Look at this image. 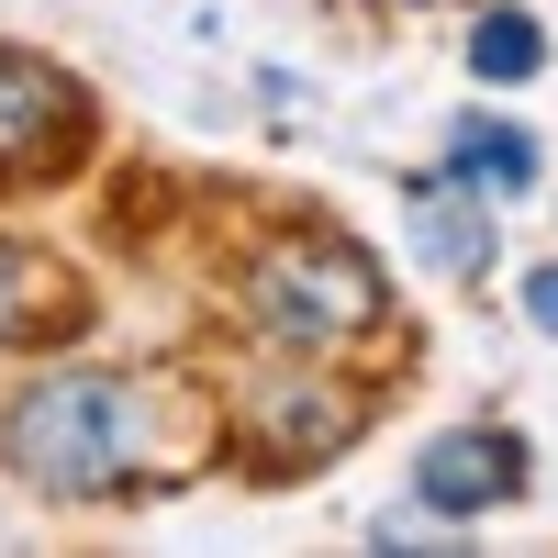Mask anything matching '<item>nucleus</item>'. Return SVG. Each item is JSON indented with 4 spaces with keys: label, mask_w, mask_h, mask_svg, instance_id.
Returning <instances> with one entry per match:
<instances>
[{
    "label": "nucleus",
    "mask_w": 558,
    "mask_h": 558,
    "mask_svg": "<svg viewBox=\"0 0 558 558\" xmlns=\"http://www.w3.org/2000/svg\"><path fill=\"white\" fill-rule=\"evenodd\" d=\"M0 458L12 481L89 502V492H123L134 458H146V380L123 368H34V380L0 391Z\"/></svg>",
    "instance_id": "nucleus-1"
},
{
    "label": "nucleus",
    "mask_w": 558,
    "mask_h": 558,
    "mask_svg": "<svg viewBox=\"0 0 558 558\" xmlns=\"http://www.w3.org/2000/svg\"><path fill=\"white\" fill-rule=\"evenodd\" d=\"M235 302H246V324H257L268 347H313V357L380 336V313H391L380 257H368L357 235H336V223L268 235V246L246 257V279H235Z\"/></svg>",
    "instance_id": "nucleus-2"
},
{
    "label": "nucleus",
    "mask_w": 558,
    "mask_h": 558,
    "mask_svg": "<svg viewBox=\"0 0 558 558\" xmlns=\"http://www.w3.org/2000/svg\"><path fill=\"white\" fill-rule=\"evenodd\" d=\"M357 425H368V391H347L336 368H313V347H279L268 368L235 380V447L268 481H302L324 458H347Z\"/></svg>",
    "instance_id": "nucleus-3"
},
{
    "label": "nucleus",
    "mask_w": 558,
    "mask_h": 558,
    "mask_svg": "<svg viewBox=\"0 0 558 558\" xmlns=\"http://www.w3.org/2000/svg\"><path fill=\"white\" fill-rule=\"evenodd\" d=\"M78 134H89V89L57 57H34V45H0V191L68 168Z\"/></svg>",
    "instance_id": "nucleus-4"
},
{
    "label": "nucleus",
    "mask_w": 558,
    "mask_h": 558,
    "mask_svg": "<svg viewBox=\"0 0 558 558\" xmlns=\"http://www.w3.org/2000/svg\"><path fill=\"white\" fill-rule=\"evenodd\" d=\"M514 492H525V436L514 425H458V436H436L425 458H413V502L447 514V525L502 514Z\"/></svg>",
    "instance_id": "nucleus-5"
},
{
    "label": "nucleus",
    "mask_w": 558,
    "mask_h": 558,
    "mask_svg": "<svg viewBox=\"0 0 558 558\" xmlns=\"http://www.w3.org/2000/svg\"><path fill=\"white\" fill-rule=\"evenodd\" d=\"M402 235L413 257H425L436 279H481L502 257V223L481 202V179H458V168H425V179H402Z\"/></svg>",
    "instance_id": "nucleus-6"
},
{
    "label": "nucleus",
    "mask_w": 558,
    "mask_h": 558,
    "mask_svg": "<svg viewBox=\"0 0 558 558\" xmlns=\"http://www.w3.org/2000/svg\"><path fill=\"white\" fill-rule=\"evenodd\" d=\"M447 168L458 179H481V191H536V134H514V123H458L447 134Z\"/></svg>",
    "instance_id": "nucleus-7"
},
{
    "label": "nucleus",
    "mask_w": 558,
    "mask_h": 558,
    "mask_svg": "<svg viewBox=\"0 0 558 558\" xmlns=\"http://www.w3.org/2000/svg\"><path fill=\"white\" fill-rule=\"evenodd\" d=\"M470 68H481L492 89H514V78L547 68V34H536L525 12H481V23H470Z\"/></svg>",
    "instance_id": "nucleus-8"
},
{
    "label": "nucleus",
    "mask_w": 558,
    "mask_h": 558,
    "mask_svg": "<svg viewBox=\"0 0 558 558\" xmlns=\"http://www.w3.org/2000/svg\"><path fill=\"white\" fill-rule=\"evenodd\" d=\"M45 279H57V268H45L34 246H12V235H0V347H23V336H34V302H45Z\"/></svg>",
    "instance_id": "nucleus-9"
},
{
    "label": "nucleus",
    "mask_w": 558,
    "mask_h": 558,
    "mask_svg": "<svg viewBox=\"0 0 558 558\" xmlns=\"http://www.w3.org/2000/svg\"><path fill=\"white\" fill-rule=\"evenodd\" d=\"M525 313H536V324H547V336H558V257H547V268L525 279Z\"/></svg>",
    "instance_id": "nucleus-10"
}]
</instances>
